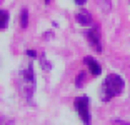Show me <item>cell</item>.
Wrapping results in <instances>:
<instances>
[{
    "instance_id": "obj_1",
    "label": "cell",
    "mask_w": 130,
    "mask_h": 125,
    "mask_svg": "<svg viewBox=\"0 0 130 125\" xmlns=\"http://www.w3.org/2000/svg\"><path fill=\"white\" fill-rule=\"evenodd\" d=\"M123 87H125V82H123L122 77L117 75V73H108L102 85V100L103 102H110L113 97L122 93Z\"/></svg>"
},
{
    "instance_id": "obj_2",
    "label": "cell",
    "mask_w": 130,
    "mask_h": 125,
    "mask_svg": "<svg viewBox=\"0 0 130 125\" xmlns=\"http://www.w3.org/2000/svg\"><path fill=\"white\" fill-rule=\"evenodd\" d=\"M20 90L25 95V99L30 100L32 95H34V88H35V77H34V65L28 64L27 67L20 72Z\"/></svg>"
},
{
    "instance_id": "obj_3",
    "label": "cell",
    "mask_w": 130,
    "mask_h": 125,
    "mask_svg": "<svg viewBox=\"0 0 130 125\" xmlns=\"http://www.w3.org/2000/svg\"><path fill=\"white\" fill-rule=\"evenodd\" d=\"M73 105H75V110H77V114H78V117H80V120L85 125H90V100H88V97H78V99H75Z\"/></svg>"
},
{
    "instance_id": "obj_4",
    "label": "cell",
    "mask_w": 130,
    "mask_h": 125,
    "mask_svg": "<svg viewBox=\"0 0 130 125\" xmlns=\"http://www.w3.org/2000/svg\"><path fill=\"white\" fill-rule=\"evenodd\" d=\"M87 38L88 42H90V45L95 49V52H102V35H100V27L95 25L93 28H90V30L87 32Z\"/></svg>"
},
{
    "instance_id": "obj_5",
    "label": "cell",
    "mask_w": 130,
    "mask_h": 125,
    "mask_svg": "<svg viewBox=\"0 0 130 125\" xmlns=\"http://www.w3.org/2000/svg\"><path fill=\"white\" fill-rule=\"evenodd\" d=\"M84 62H85V65L88 67V70H90V73H92L93 77H99L100 73H102V67H100V64L95 60V58H92V57H85Z\"/></svg>"
},
{
    "instance_id": "obj_6",
    "label": "cell",
    "mask_w": 130,
    "mask_h": 125,
    "mask_svg": "<svg viewBox=\"0 0 130 125\" xmlns=\"http://www.w3.org/2000/svg\"><path fill=\"white\" fill-rule=\"evenodd\" d=\"M75 20L80 23V25H90V23H92V15H90V12H87V10H80V12H77Z\"/></svg>"
},
{
    "instance_id": "obj_7",
    "label": "cell",
    "mask_w": 130,
    "mask_h": 125,
    "mask_svg": "<svg viewBox=\"0 0 130 125\" xmlns=\"http://www.w3.org/2000/svg\"><path fill=\"white\" fill-rule=\"evenodd\" d=\"M20 27H22V28H27L28 27V10L27 8H23V10L20 12Z\"/></svg>"
},
{
    "instance_id": "obj_8",
    "label": "cell",
    "mask_w": 130,
    "mask_h": 125,
    "mask_svg": "<svg viewBox=\"0 0 130 125\" xmlns=\"http://www.w3.org/2000/svg\"><path fill=\"white\" fill-rule=\"evenodd\" d=\"M7 27H8V12L4 8V10H2V23H0V28L5 30Z\"/></svg>"
},
{
    "instance_id": "obj_9",
    "label": "cell",
    "mask_w": 130,
    "mask_h": 125,
    "mask_svg": "<svg viewBox=\"0 0 130 125\" xmlns=\"http://www.w3.org/2000/svg\"><path fill=\"white\" fill-rule=\"evenodd\" d=\"M84 79H85V73L80 72V73H78V77H77V80H75V85H77L78 88L84 87Z\"/></svg>"
},
{
    "instance_id": "obj_10",
    "label": "cell",
    "mask_w": 130,
    "mask_h": 125,
    "mask_svg": "<svg viewBox=\"0 0 130 125\" xmlns=\"http://www.w3.org/2000/svg\"><path fill=\"white\" fill-rule=\"evenodd\" d=\"M27 55L32 58H37V52H34V50H27Z\"/></svg>"
},
{
    "instance_id": "obj_11",
    "label": "cell",
    "mask_w": 130,
    "mask_h": 125,
    "mask_svg": "<svg viewBox=\"0 0 130 125\" xmlns=\"http://www.w3.org/2000/svg\"><path fill=\"white\" fill-rule=\"evenodd\" d=\"M85 2H87V0H75V4H77V5H84Z\"/></svg>"
},
{
    "instance_id": "obj_12",
    "label": "cell",
    "mask_w": 130,
    "mask_h": 125,
    "mask_svg": "<svg viewBox=\"0 0 130 125\" xmlns=\"http://www.w3.org/2000/svg\"><path fill=\"white\" fill-rule=\"evenodd\" d=\"M2 125H7V118H2Z\"/></svg>"
},
{
    "instance_id": "obj_13",
    "label": "cell",
    "mask_w": 130,
    "mask_h": 125,
    "mask_svg": "<svg viewBox=\"0 0 130 125\" xmlns=\"http://www.w3.org/2000/svg\"><path fill=\"white\" fill-rule=\"evenodd\" d=\"M45 4H50V0H45Z\"/></svg>"
},
{
    "instance_id": "obj_14",
    "label": "cell",
    "mask_w": 130,
    "mask_h": 125,
    "mask_svg": "<svg viewBox=\"0 0 130 125\" xmlns=\"http://www.w3.org/2000/svg\"><path fill=\"white\" fill-rule=\"evenodd\" d=\"M128 2H130V0H128Z\"/></svg>"
}]
</instances>
